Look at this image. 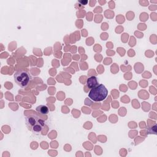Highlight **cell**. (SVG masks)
<instances>
[{"label": "cell", "instance_id": "3", "mask_svg": "<svg viewBox=\"0 0 157 157\" xmlns=\"http://www.w3.org/2000/svg\"><path fill=\"white\" fill-rule=\"evenodd\" d=\"M14 81L15 83L22 88H27L32 80L30 74L25 70H18L14 74Z\"/></svg>", "mask_w": 157, "mask_h": 157}, {"label": "cell", "instance_id": "6", "mask_svg": "<svg viewBox=\"0 0 157 157\" xmlns=\"http://www.w3.org/2000/svg\"><path fill=\"white\" fill-rule=\"evenodd\" d=\"M149 134H156V125H155L149 129Z\"/></svg>", "mask_w": 157, "mask_h": 157}, {"label": "cell", "instance_id": "4", "mask_svg": "<svg viewBox=\"0 0 157 157\" xmlns=\"http://www.w3.org/2000/svg\"><path fill=\"white\" fill-rule=\"evenodd\" d=\"M87 85L90 88H93L98 86V81L97 78L95 76H91L89 77L87 80Z\"/></svg>", "mask_w": 157, "mask_h": 157}, {"label": "cell", "instance_id": "1", "mask_svg": "<svg viewBox=\"0 0 157 157\" xmlns=\"http://www.w3.org/2000/svg\"><path fill=\"white\" fill-rule=\"evenodd\" d=\"M25 120L28 130L36 135L41 134L45 127L44 120L37 115H30L25 118Z\"/></svg>", "mask_w": 157, "mask_h": 157}, {"label": "cell", "instance_id": "5", "mask_svg": "<svg viewBox=\"0 0 157 157\" xmlns=\"http://www.w3.org/2000/svg\"><path fill=\"white\" fill-rule=\"evenodd\" d=\"M36 110L38 114L41 115H47L49 112V108L46 105L39 106L36 107Z\"/></svg>", "mask_w": 157, "mask_h": 157}, {"label": "cell", "instance_id": "2", "mask_svg": "<svg viewBox=\"0 0 157 157\" xmlns=\"http://www.w3.org/2000/svg\"><path fill=\"white\" fill-rule=\"evenodd\" d=\"M107 95V89L104 85L100 84L91 89L88 93V97L94 101L100 102L104 100Z\"/></svg>", "mask_w": 157, "mask_h": 157}, {"label": "cell", "instance_id": "7", "mask_svg": "<svg viewBox=\"0 0 157 157\" xmlns=\"http://www.w3.org/2000/svg\"><path fill=\"white\" fill-rule=\"evenodd\" d=\"M78 3H81L82 5H86L88 3V1H79Z\"/></svg>", "mask_w": 157, "mask_h": 157}]
</instances>
